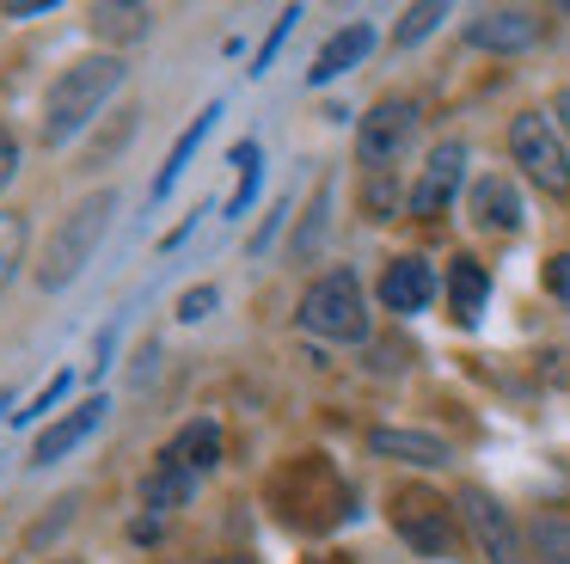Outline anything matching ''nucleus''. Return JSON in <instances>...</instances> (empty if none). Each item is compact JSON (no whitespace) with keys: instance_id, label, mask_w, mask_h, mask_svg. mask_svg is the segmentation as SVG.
<instances>
[{"instance_id":"obj_1","label":"nucleus","mask_w":570,"mask_h":564,"mask_svg":"<svg viewBox=\"0 0 570 564\" xmlns=\"http://www.w3.org/2000/svg\"><path fill=\"white\" fill-rule=\"evenodd\" d=\"M124 86V61L117 56H80L68 61L50 80V98H43V147H62L99 117V105Z\"/></svg>"},{"instance_id":"obj_2","label":"nucleus","mask_w":570,"mask_h":564,"mask_svg":"<svg viewBox=\"0 0 570 564\" xmlns=\"http://www.w3.org/2000/svg\"><path fill=\"white\" fill-rule=\"evenodd\" d=\"M111 208H117V191H92V196H80V203L68 208L62 227L50 233V252H43V264H38L43 289H68V282L92 264L105 227H111Z\"/></svg>"},{"instance_id":"obj_3","label":"nucleus","mask_w":570,"mask_h":564,"mask_svg":"<svg viewBox=\"0 0 570 564\" xmlns=\"http://www.w3.org/2000/svg\"><path fill=\"white\" fill-rule=\"evenodd\" d=\"M301 331L313 338H332V343H362L368 338V301H362V282L356 270H332L320 276L307 294H301Z\"/></svg>"},{"instance_id":"obj_4","label":"nucleus","mask_w":570,"mask_h":564,"mask_svg":"<svg viewBox=\"0 0 570 564\" xmlns=\"http://www.w3.org/2000/svg\"><path fill=\"white\" fill-rule=\"evenodd\" d=\"M509 154H515V166L528 172L540 191L570 196V154H564V142H558V123L552 117L521 110V117L509 123Z\"/></svg>"},{"instance_id":"obj_5","label":"nucleus","mask_w":570,"mask_h":564,"mask_svg":"<svg viewBox=\"0 0 570 564\" xmlns=\"http://www.w3.org/2000/svg\"><path fill=\"white\" fill-rule=\"evenodd\" d=\"M276 485H295V497H283V515L301 522V527H332L337 515L350 509V485L332 473V460H320V454L295 460Z\"/></svg>"},{"instance_id":"obj_6","label":"nucleus","mask_w":570,"mask_h":564,"mask_svg":"<svg viewBox=\"0 0 570 564\" xmlns=\"http://www.w3.org/2000/svg\"><path fill=\"white\" fill-rule=\"evenodd\" d=\"M393 527L411 552H423V558H448V552H454V509L423 485L393 490Z\"/></svg>"},{"instance_id":"obj_7","label":"nucleus","mask_w":570,"mask_h":564,"mask_svg":"<svg viewBox=\"0 0 570 564\" xmlns=\"http://www.w3.org/2000/svg\"><path fill=\"white\" fill-rule=\"evenodd\" d=\"M411 135H417V105L411 98H381L356 129V159L368 172H386L411 147Z\"/></svg>"},{"instance_id":"obj_8","label":"nucleus","mask_w":570,"mask_h":564,"mask_svg":"<svg viewBox=\"0 0 570 564\" xmlns=\"http://www.w3.org/2000/svg\"><path fill=\"white\" fill-rule=\"evenodd\" d=\"M454 503H460V522H466V534L479 539L484 564H521V534H515L509 509L491 497V490H484V485H466Z\"/></svg>"},{"instance_id":"obj_9","label":"nucleus","mask_w":570,"mask_h":564,"mask_svg":"<svg viewBox=\"0 0 570 564\" xmlns=\"http://www.w3.org/2000/svg\"><path fill=\"white\" fill-rule=\"evenodd\" d=\"M460 178H466V147H460V142H442V147L430 154V166H423V178L411 184L405 208H411L417 221H435L448 203H454Z\"/></svg>"},{"instance_id":"obj_10","label":"nucleus","mask_w":570,"mask_h":564,"mask_svg":"<svg viewBox=\"0 0 570 564\" xmlns=\"http://www.w3.org/2000/svg\"><path fill=\"white\" fill-rule=\"evenodd\" d=\"M466 43L491 49V56H515V49L540 43V12L528 7H491L479 19H466Z\"/></svg>"},{"instance_id":"obj_11","label":"nucleus","mask_w":570,"mask_h":564,"mask_svg":"<svg viewBox=\"0 0 570 564\" xmlns=\"http://www.w3.org/2000/svg\"><path fill=\"white\" fill-rule=\"evenodd\" d=\"M160 466H178V473H190V478H203L209 466H222V424H215V417L185 424L173 441H166Z\"/></svg>"},{"instance_id":"obj_12","label":"nucleus","mask_w":570,"mask_h":564,"mask_svg":"<svg viewBox=\"0 0 570 564\" xmlns=\"http://www.w3.org/2000/svg\"><path fill=\"white\" fill-rule=\"evenodd\" d=\"M381 301H386V313H423L435 301V270L423 257H393L381 276Z\"/></svg>"},{"instance_id":"obj_13","label":"nucleus","mask_w":570,"mask_h":564,"mask_svg":"<svg viewBox=\"0 0 570 564\" xmlns=\"http://www.w3.org/2000/svg\"><path fill=\"white\" fill-rule=\"evenodd\" d=\"M105 411H111L105 399H87V405H75L68 417H56V424L43 429V441L31 448V466H50V460H62L68 448H80V441H87L92 429L105 424Z\"/></svg>"},{"instance_id":"obj_14","label":"nucleus","mask_w":570,"mask_h":564,"mask_svg":"<svg viewBox=\"0 0 570 564\" xmlns=\"http://www.w3.org/2000/svg\"><path fill=\"white\" fill-rule=\"evenodd\" d=\"M521 215H528V208H521V191L503 178V172H491V178L472 184V221H479V227L515 233V227H521Z\"/></svg>"},{"instance_id":"obj_15","label":"nucleus","mask_w":570,"mask_h":564,"mask_svg":"<svg viewBox=\"0 0 570 564\" xmlns=\"http://www.w3.org/2000/svg\"><path fill=\"white\" fill-rule=\"evenodd\" d=\"M368 49H374V31H368V25H344V31L325 37V49L313 56V68H307V80H313V86L337 80V74H350L362 56H368Z\"/></svg>"},{"instance_id":"obj_16","label":"nucleus","mask_w":570,"mask_h":564,"mask_svg":"<svg viewBox=\"0 0 570 564\" xmlns=\"http://www.w3.org/2000/svg\"><path fill=\"white\" fill-rule=\"evenodd\" d=\"M368 448L381 460H411V466H448V441L423 436V429H374Z\"/></svg>"},{"instance_id":"obj_17","label":"nucleus","mask_w":570,"mask_h":564,"mask_svg":"<svg viewBox=\"0 0 570 564\" xmlns=\"http://www.w3.org/2000/svg\"><path fill=\"white\" fill-rule=\"evenodd\" d=\"M484 294H491V276H484V264H479V257H454V270H448V307H454L460 325H479Z\"/></svg>"},{"instance_id":"obj_18","label":"nucleus","mask_w":570,"mask_h":564,"mask_svg":"<svg viewBox=\"0 0 570 564\" xmlns=\"http://www.w3.org/2000/svg\"><path fill=\"white\" fill-rule=\"evenodd\" d=\"M197 497V478L190 473H178V466H154L148 478H141V503H148V509H185V503Z\"/></svg>"},{"instance_id":"obj_19","label":"nucleus","mask_w":570,"mask_h":564,"mask_svg":"<svg viewBox=\"0 0 570 564\" xmlns=\"http://www.w3.org/2000/svg\"><path fill=\"white\" fill-rule=\"evenodd\" d=\"M215 117H222V105H209V110H203V117H197V123H190V129H185V135H178V142H173V154H166V166H160V178H154V196H173V184H178V172H185V166H190V154H197V142H203V135H209V129H215Z\"/></svg>"},{"instance_id":"obj_20","label":"nucleus","mask_w":570,"mask_h":564,"mask_svg":"<svg viewBox=\"0 0 570 564\" xmlns=\"http://www.w3.org/2000/svg\"><path fill=\"white\" fill-rule=\"evenodd\" d=\"M26 215H13V208H0V294L13 289L19 264H26Z\"/></svg>"},{"instance_id":"obj_21","label":"nucleus","mask_w":570,"mask_h":564,"mask_svg":"<svg viewBox=\"0 0 570 564\" xmlns=\"http://www.w3.org/2000/svg\"><path fill=\"white\" fill-rule=\"evenodd\" d=\"M227 166L239 172L234 196H227V215H246L252 191H258V142H234V154H227Z\"/></svg>"},{"instance_id":"obj_22","label":"nucleus","mask_w":570,"mask_h":564,"mask_svg":"<svg viewBox=\"0 0 570 564\" xmlns=\"http://www.w3.org/2000/svg\"><path fill=\"white\" fill-rule=\"evenodd\" d=\"M92 31L105 37H148V7H92Z\"/></svg>"},{"instance_id":"obj_23","label":"nucleus","mask_w":570,"mask_h":564,"mask_svg":"<svg viewBox=\"0 0 570 564\" xmlns=\"http://www.w3.org/2000/svg\"><path fill=\"white\" fill-rule=\"evenodd\" d=\"M533 546L546 564H570V515H540L533 522Z\"/></svg>"},{"instance_id":"obj_24","label":"nucleus","mask_w":570,"mask_h":564,"mask_svg":"<svg viewBox=\"0 0 570 564\" xmlns=\"http://www.w3.org/2000/svg\"><path fill=\"white\" fill-rule=\"evenodd\" d=\"M448 19V12L442 7H435V0H423V7H411L405 12V19H399V31H393V43L399 49H405V43H417V37H430L435 31V25H442Z\"/></svg>"},{"instance_id":"obj_25","label":"nucleus","mask_w":570,"mask_h":564,"mask_svg":"<svg viewBox=\"0 0 570 564\" xmlns=\"http://www.w3.org/2000/svg\"><path fill=\"white\" fill-rule=\"evenodd\" d=\"M68 387H75V375H56L50 387H43L38 399H31V411H13V424H38V417L50 411V405H62V399H68Z\"/></svg>"},{"instance_id":"obj_26","label":"nucleus","mask_w":570,"mask_h":564,"mask_svg":"<svg viewBox=\"0 0 570 564\" xmlns=\"http://www.w3.org/2000/svg\"><path fill=\"white\" fill-rule=\"evenodd\" d=\"M295 19H301V7H283V19H276V31H271V43H264V49H258V68H252V74H264V68H271V56H276V49H283V37H288V31H295Z\"/></svg>"},{"instance_id":"obj_27","label":"nucleus","mask_w":570,"mask_h":564,"mask_svg":"<svg viewBox=\"0 0 570 564\" xmlns=\"http://www.w3.org/2000/svg\"><path fill=\"white\" fill-rule=\"evenodd\" d=\"M68 515H75V497H62V503H56V515H50V522H38V527H31V534H26V546H43V539H50L56 527H68Z\"/></svg>"},{"instance_id":"obj_28","label":"nucleus","mask_w":570,"mask_h":564,"mask_svg":"<svg viewBox=\"0 0 570 564\" xmlns=\"http://www.w3.org/2000/svg\"><path fill=\"white\" fill-rule=\"evenodd\" d=\"M546 289H552V294H558V301H564V307H570V252H558V257H552V264H546Z\"/></svg>"},{"instance_id":"obj_29","label":"nucleus","mask_w":570,"mask_h":564,"mask_svg":"<svg viewBox=\"0 0 570 564\" xmlns=\"http://www.w3.org/2000/svg\"><path fill=\"white\" fill-rule=\"evenodd\" d=\"M13 172H19V142H13V129L0 123V191L13 184Z\"/></svg>"},{"instance_id":"obj_30","label":"nucleus","mask_w":570,"mask_h":564,"mask_svg":"<svg viewBox=\"0 0 570 564\" xmlns=\"http://www.w3.org/2000/svg\"><path fill=\"white\" fill-rule=\"evenodd\" d=\"M209 307H215V289H190L185 301H178V319H190V325H197V319L209 313Z\"/></svg>"},{"instance_id":"obj_31","label":"nucleus","mask_w":570,"mask_h":564,"mask_svg":"<svg viewBox=\"0 0 570 564\" xmlns=\"http://www.w3.org/2000/svg\"><path fill=\"white\" fill-rule=\"evenodd\" d=\"M50 12V0H13V7H0V19H38Z\"/></svg>"},{"instance_id":"obj_32","label":"nucleus","mask_w":570,"mask_h":564,"mask_svg":"<svg viewBox=\"0 0 570 564\" xmlns=\"http://www.w3.org/2000/svg\"><path fill=\"white\" fill-rule=\"evenodd\" d=\"M552 123H558V129L570 135V80L558 86V98H552Z\"/></svg>"},{"instance_id":"obj_33","label":"nucleus","mask_w":570,"mask_h":564,"mask_svg":"<svg viewBox=\"0 0 570 564\" xmlns=\"http://www.w3.org/2000/svg\"><path fill=\"white\" fill-rule=\"evenodd\" d=\"M209 564H252V558H239V552H234V558H209Z\"/></svg>"},{"instance_id":"obj_34","label":"nucleus","mask_w":570,"mask_h":564,"mask_svg":"<svg viewBox=\"0 0 570 564\" xmlns=\"http://www.w3.org/2000/svg\"><path fill=\"white\" fill-rule=\"evenodd\" d=\"M0 411H7V387H0Z\"/></svg>"}]
</instances>
